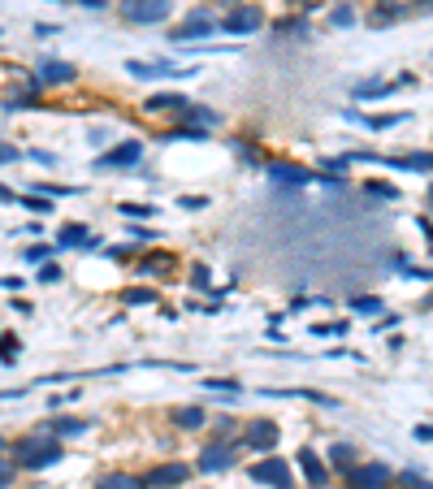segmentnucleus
<instances>
[{
  "instance_id": "1",
  "label": "nucleus",
  "mask_w": 433,
  "mask_h": 489,
  "mask_svg": "<svg viewBox=\"0 0 433 489\" xmlns=\"http://www.w3.org/2000/svg\"><path fill=\"white\" fill-rule=\"evenodd\" d=\"M13 459H18V468H27V472H44V468H53V463L61 459V437H53V433H31V437H22L18 442V450H13Z\"/></svg>"
},
{
  "instance_id": "2",
  "label": "nucleus",
  "mask_w": 433,
  "mask_h": 489,
  "mask_svg": "<svg viewBox=\"0 0 433 489\" xmlns=\"http://www.w3.org/2000/svg\"><path fill=\"white\" fill-rule=\"evenodd\" d=\"M169 0H121V18L135 22V27H156L169 18Z\"/></svg>"
},
{
  "instance_id": "3",
  "label": "nucleus",
  "mask_w": 433,
  "mask_h": 489,
  "mask_svg": "<svg viewBox=\"0 0 433 489\" xmlns=\"http://www.w3.org/2000/svg\"><path fill=\"white\" fill-rule=\"evenodd\" d=\"M251 481H256V485H269V489H286V485H291V463L277 459V455H269V459H260V463H251Z\"/></svg>"
},
{
  "instance_id": "4",
  "label": "nucleus",
  "mask_w": 433,
  "mask_h": 489,
  "mask_svg": "<svg viewBox=\"0 0 433 489\" xmlns=\"http://www.w3.org/2000/svg\"><path fill=\"white\" fill-rule=\"evenodd\" d=\"M260 22H265V13L256 5H234L221 18V31L225 35H251V31H260Z\"/></svg>"
},
{
  "instance_id": "5",
  "label": "nucleus",
  "mask_w": 433,
  "mask_h": 489,
  "mask_svg": "<svg viewBox=\"0 0 433 489\" xmlns=\"http://www.w3.org/2000/svg\"><path fill=\"white\" fill-rule=\"evenodd\" d=\"M347 481H351V489H390L394 472L386 468V463H360V468L347 472Z\"/></svg>"
},
{
  "instance_id": "6",
  "label": "nucleus",
  "mask_w": 433,
  "mask_h": 489,
  "mask_svg": "<svg viewBox=\"0 0 433 489\" xmlns=\"http://www.w3.org/2000/svg\"><path fill=\"white\" fill-rule=\"evenodd\" d=\"M221 31V22L213 18V13H204V9H195V13H187V22L173 31V39L178 43H191V39H204V35H217Z\"/></svg>"
},
{
  "instance_id": "7",
  "label": "nucleus",
  "mask_w": 433,
  "mask_h": 489,
  "mask_svg": "<svg viewBox=\"0 0 433 489\" xmlns=\"http://www.w3.org/2000/svg\"><path fill=\"white\" fill-rule=\"evenodd\" d=\"M139 161H143V143L126 139V143H117L113 152H105V156L95 161V169H131V165H139Z\"/></svg>"
},
{
  "instance_id": "8",
  "label": "nucleus",
  "mask_w": 433,
  "mask_h": 489,
  "mask_svg": "<svg viewBox=\"0 0 433 489\" xmlns=\"http://www.w3.org/2000/svg\"><path fill=\"white\" fill-rule=\"evenodd\" d=\"M182 481H191V463H161L147 472V489H173Z\"/></svg>"
},
{
  "instance_id": "9",
  "label": "nucleus",
  "mask_w": 433,
  "mask_h": 489,
  "mask_svg": "<svg viewBox=\"0 0 433 489\" xmlns=\"http://www.w3.org/2000/svg\"><path fill=\"white\" fill-rule=\"evenodd\" d=\"M126 69H131L135 79H187V74H195V69H178V65H169V61H156V65H147V61H126Z\"/></svg>"
},
{
  "instance_id": "10",
  "label": "nucleus",
  "mask_w": 433,
  "mask_h": 489,
  "mask_svg": "<svg viewBox=\"0 0 433 489\" xmlns=\"http://www.w3.org/2000/svg\"><path fill=\"white\" fill-rule=\"evenodd\" d=\"M230 463H234V450L221 446V442H213V446L199 450V472H225Z\"/></svg>"
},
{
  "instance_id": "11",
  "label": "nucleus",
  "mask_w": 433,
  "mask_h": 489,
  "mask_svg": "<svg viewBox=\"0 0 433 489\" xmlns=\"http://www.w3.org/2000/svg\"><path fill=\"white\" fill-rule=\"evenodd\" d=\"M295 459H299V468H303V476H308V485H312V489H325V485H329V468L321 463V455H317V450H299Z\"/></svg>"
},
{
  "instance_id": "12",
  "label": "nucleus",
  "mask_w": 433,
  "mask_h": 489,
  "mask_svg": "<svg viewBox=\"0 0 433 489\" xmlns=\"http://www.w3.org/2000/svg\"><path fill=\"white\" fill-rule=\"evenodd\" d=\"M247 446L251 450H273L277 446V424L273 420H251L247 424Z\"/></svg>"
},
{
  "instance_id": "13",
  "label": "nucleus",
  "mask_w": 433,
  "mask_h": 489,
  "mask_svg": "<svg viewBox=\"0 0 433 489\" xmlns=\"http://www.w3.org/2000/svg\"><path fill=\"white\" fill-rule=\"evenodd\" d=\"M100 239L91 234L87 225H79V221H69V225H61L57 229V247H95Z\"/></svg>"
},
{
  "instance_id": "14",
  "label": "nucleus",
  "mask_w": 433,
  "mask_h": 489,
  "mask_svg": "<svg viewBox=\"0 0 433 489\" xmlns=\"http://www.w3.org/2000/svg\"><path fill=\"white\" fill-rule=\"evenodd\" d=\"M35 83H39V87H61V83H74V65H65V61H44Z\"/></svg>"
},
{
  "instance_id": "15",
  "label": "nucleus",
  "mask_w": 433,
  "mask_h": 489,
  "mask_svg": "<svg viewBox=\"0 0 433 489\" xmlns=\"http://www.w3.org/2000/svg\"><path fill=\"white\" fill-rule=\"evenodd\" d=\"M44 433H53V437H79V433H87V420H79V416H48L44 420Z\"/></svg>"
},
{
  "instance_id": "16",
  "label": "nucleus",
  "mask_w": 433,
  "mask_h": 489,
  "mask_svg": "<svg viewBox=\"0 0 433 489\" xmlns=\"http://www.w3.org/2000/svg\"><path fill=\"white\" fill-rule=\"evenodd\" d=\"M269 177H273V182H282V187H303V182H312L308 169H291V165H273Z\"/></svg>"
},
{
  "instance_id": "17",
  "label": "nucleus",
  "mask_w": 433,
  "mask_h": 489,
  "mask_svg": "<svg viewBox=\"0 0 433 489\" xmlns=\"http://www.w3.org/2000/svg\"><path fill=\"white\" fill-rule=\"evenodd\" d=\"M95 489H147V481L131 476V472H109V476H100Z\"/></svg>"
},
{
  "instance_id": "18",
  "label": "nucleus",
  "mask_w": 433,
  "mask_h": 489,
  "mask_svg": "<svg viewBox=\"0 0 433 489\" xmlns=\"http://www.w3.org/2000/svg\"><path fill=\"white\" fill-rule=\"evenodd\" d=\"M386 165H394V169H425V173H433V152H412V156H390Z\"/></svg>"
},
{
  "instance_id": "19",
  "label": "nucleus",
  "mask_w": 433,
  "mask_h": 489,
  "mask_svg": "<svg viewBox=\"0 0 433 489\" xmlns=\"http://www.w3.org/2000/svg\"><path fill=\"white\" fill-rule=\"evenodd\" d=\"M403 13H407V5H399V0H381V5L368 13V22H373V27H386V22H394Z\"/></svg>"
},
{
  "instance_id": "20",
  "label": "nucleus",
  "mask_w": 433,
  "mask_h": 489,
  "mask_svg": "<svg viewBox=\"0 0 433 489\" xmlns=\"http://www.w3.org/2000/svg\"><path fill=\"white\" fill-rule=\"evenodd\" d=\"M187 105H191V100H182V95H161V91H156L143 109H147V113H178V109H187Z\"/></svg>"
},
{
  "instance_id": "21",
  "label": "nucleus",
  "mask_w": 433,
  "mask_h": 489,
  "mask_svg": "<svg viewBox=\"0 0 433 489\" xmlns=\"http://www.w3.org/2000/svg\"><path fill=\"white\" fill-rule=\"evenodd\" d=\"M399 83H412V79H399ZM399 83H360V87H355V95H360V100H381V95L399 91Z\"/></svg>"
},
{
  "instance_id": "22",
  "label": "nucleus",
  "mask_w": 433,
  "mask_h": 489,
  "mask_svg": "<svg viewBox=\"0 0 433 489\" xmlns=\"http://www.w3.org/2000/svg\"><path fill=\"white\" fill-rule=\"evenodd\" d=\"M18 203H22V208H31V213H39V217H48V213H53V195H18Z\"/></svg>"
},
{
  "instance_id": "23",
  "label": "nucleus",
  "mask_w": 433,
  "mask_h": 489,
  "mask_svg": "<svg viewBox=\"0 0 433 489\" xmlns=\"http://www.w3.org/2000/svg\"><path fill=\"white\" fill-rule=\"evenodd\" d=\"M173 424L178 429H204V411L199 407H182V411H173Z\"/></svg>"
},
{
  "instance_id": "24",
  "label": "nucleus",
  "mask_w": 433,
  "mask_h": 489,
  "mask_svg": "<svg viewBox=\"0 0 433 489\" xmlns=\"http://www.w3.org/2000/svg\"><path fill=\"white\" fill-rule=\"evenodd\" d=\"M121 303H131V307H143V303H156V290H143V286H131V290H121Z\"/></svg>"
},
{
  "instance_id": "25",
  "label": "nucleus",
  "mask_w": 433,
  "mask_h": 489,
  "mask_svg": "<svg viewBox=\"0 0 433 489\" xmlns=\"http://www.w3.org/2000/svg\"><path fill=\"white\" fill-rule=\"evenodd\" d=\"M399 121H407V113H381V117H364V126H368V130H390V126H399Z\"/></svg>"
},
{
  "instance_id": "26",
  "label": "nucleus",
  "mask_w": 433,
  "mask_h": 489,
  "mask_svg": "<svg viewBox=\"0 0 433 489\" xmlns=\"http://www.w3.org/2000/svg\"><path fill=\"white\" fill-rule=\"evenodd\" d=\"M329 459H334L342 472H351V468H355V455H351V446H334V450H329Z\"/></svg>"
},
{
  "instance_id": "27",
  "label": "nucleus",
  "mask_w": 433,
  "mask_h": 489,
  "mask_svg": "<svg viewBox=\"0 0 433 489\" xmlns=\"http://www.w3.org/2000/svg\"><path fill=\"white\" fill-rule=\"evenodd\" d=\"M351 22H355V9L351 5H338L334 13H329V27H351Z\"/></svg>"
},
{
  "instance_id": "28",
  "label": "nucleus",
  "mask_w": 433,
  "mask_h": 489,
  "mask_svg": "<svg viewBox=\"0 0 433 489\" xmlns=\"http://www.w3.org/2000/svg\"><path fill=\"white\" fill-rule=\"evenodd\" d=\"M152 213H156V208H147V203H121V217H131V221H143Z\"/></svg>"
},
{
  "instance_id": "29",
  "label": "nucleus",
  "mask_w": 433,
  "mask_h": 489,
  "mask_svg": "<svg viewBox=\"0 0 433 489\" xmlns=\"http://www.w3.org/2000/svg\"><path fill=\"white\" fill-rule=\"evenodd\" d=\"M364 191L377 199H399V187H386V182H364Z\"/></svg>"
},
{
  "instance_id": "30",
  "label": "nucleus",
  "mask_w": 433,
  "mask_h": 489,
  "mask_svg": "<svg viewBox=\"0 0 433 489\" xmlns=\"http://www.w3.org/2000/svg\"><path fill=\"white\" fill-rule=\"evenodd\" d=\"M178 208H187V213H199V208H208V199H204V195H182V199H178Z\"/></svg>"
},
{
  "instance_id": "31",
  "label": "nucleus",
  "mask_w": 433,
  "mask_h": 489,
  "mask_svg": "<svg viewBox=\"0 0 433 489\" xmlns=\"http://www.w3.org/2000/svg\"><path fill=\"white\" fill-rule=\"evenodd\" d=\"M277 31L282 35H303L308 27H303V18H286V22H277Z\"/></svg>"
},
{
  "instance_id": "32",
  "label": "nucleus",
  "mask_w": 433,
  "mask_h": 489,
  "mask_svg": "<svg viewBox=\"0 0 433 489\" xmlns=\"http://www.w3.org/2000/svg\"><path fill=\"white\" fill-rule=\"evenodd\" d=\"M35 281H44V286H53V281H61V264H44Z\"/></svg>"
},
{
  "instance_id": "33",
  "label": "nucleus",
  "mask_w": 433,
  "mask_h": 489,
  "mask_svg": "<svg viewBox=\"0 0 433 489\" xmlns=\"http://www.w3.org/2000/svg\"><path fill=\"white\" fill-rule=\"evenodd\" d=\"M351 307H355V312H381V299H351Z\"/></svg>"
},
{
  "instance_id": "34",
  "label": "nucleus",
  "mask_w": 433,
  "mask_h": 489,
  "mask_svg": "<svg viewBox=\"0 0 433 489\" xmlns=\"http://www.w3.org/2000/svg\"><path fill=\"white\" fill-rule=\"evenodd\" d=\"M143 269H147V273H156V269H161V273H169V269H173V260H169V255H152Z\"/></svg>"
},
{
  "instance_id": "35",
  "label": "nucleus",
  "mask_w": 433,
  "mask_h": 489,
  "mask_svg": "<svg viewBox=\"0 0 433 489\" xmlns=\"http://www.w3.org/2000/svg\"><path fill=\"white\" fill-rule=\"evenodd\" d=\"M208 390H230V394H239V381H221V377H213V381H204Z\"/></svg>"
},
{
  "instance_id": "36",
  "label": "nucleus",
  "mask_w": 433,
  "mask_h": 489,
  "mask_svg": "<svg viewBox=\"0 0 433 489\" xmlns=\"http://www.w3.org/2000/svg\"><path fill=\"white\" fill-rule=\"evenodd\" d=\"M403 485H407V489H433V485H429V481H420L416 472H403Z\"/></svg>"
},
{
  "instance_id": "37",
  "label": "nucleus",
  "mask_w": 433,
  "mask_h": 489,
  "mask_svg": "<svg viewBox=\"0 0 433 489\" xmlns=\"http://www.w3.org/2000/svg\"><path fill=\"white\" fill-rule=\"evenodd\" d=\"M18 161V147H9V143H0V165H13Z\"/></svg>"
},
{
  "instance_id": "38",
  "label": "nucleus",
  "mask_w": 433,
  "mask_h": 489,
  "mask_svg": "<svg viewBox=\"0 0 433 489\" xmlns=\"http://www.w3.org/2000/svg\"><path fill=\"white\" fill-rule=\"evenodd\" d=\"M191 281H195V286H208V269L195 264V269H191Z\"/></svg>"
},
{
  "instance_id": "39",
  "label": "nucleus",
  "mask_w": 433,
  "mask_h": 489,
  "mask_svg": "<svg viewBox=\"0 0 433 489\" xmlns=\"http://www.w3.org/2000/svg\"><path fill=\"white\" fill-rule=\"evenodd\" d=\"M27 260H35V264L48 260V247H27Z\"/></svg>"
},
{
  "instance_id": "40",
  "label": "nucleus",
  "mask_w": 433,
  "mask_h": 489,
  "mask_svg": "<svg viewBox=\"0 0 433 489\" xmlns=\"http://www.w3.org/2000/svg\"><path fill=\"white\" fill-rule=\"evenodd\" d=\"M416 442H433V424H416Z\"/></svg>"
},
{
  "instance_id": "41",
  "label": "nucleus",
  "mask_w": 433,
  "mask_h": 489,
  "mask_svg": "<svg viewBox=\"0 0 433 489\" xmlns=\"http://www.w3.org/2000/svg\"><path fill=\"white\" fill-rule=\"evenodd\" d=\"M420 229H425V243H429V251H433V225H429V221H420Z\"/></svg>"
},
{
  "instance_id": "42",
  "label": "nucleus",
  "mask_w": 433,
  "mask_h": 489,
  "mask_svg": "<svg viewBox=\"0 0 433 489\" xmlns=\"http://www.w3.org/2000/svg\"><path fill=\"white\" fill-rule=\"evenodd\" d=\"M9 481H13V472H9V468H0V489H9Z\"/></svg>"
},
{
  "instance_id": "43",
  "label": "nucleus",
  "mask_w": 433,
  "mask_h": 489,
  "mask_svg": "<svg viewBox=\"0 0 433 489\" xmlns=\"http://www.w3.org/2000/svg\"><path fill=\"white\" fill-rule=\"evenodd\" d=\"M79 5H87V9H105V0H79Z\"/></svg>"
},
{
  "instance_id": "44",
  "label": "nucleus",
  "mask_w": 433,
  "mask_h": 489,
  "mask_svg": "<svg viewBox=\"0 0 433 489\" xmlns=\"http://www.w3.org/2000/svg\"><path fill=\"white\" fill-rule=\"evenodd\" d=\"M0 199H18V195H13V191H9V187H0Z\"/></svg>"
},
{
  "instance_id": "45",
  "label": "nucleus",
  "mask_w": 433,
  "mask_h": 489,
  "mask_svg": "<svg viewBox=\"0 0 433 489\" xmlns=\"http://www.w3.org/2000/svg\"><path fill=\"white\" fill-rule=\"evenodd\" d=\"M0 450H5V437H0Z\"/></svg>"
},
{
  "instance_id": "46",
  "label": "nucleus",
  "mask_w": 433,
  "mask_h": 489,
  "mask_svg": "<svg viewBox=\"0 0 433 489\" xmlns=\"http://www.w3.org/2000/svg\"><path fill=\"white\" fill-rule=\"evenodd\" d=\"M429 199H433V187H429Z\"/></svg>"
}]
</instances>
